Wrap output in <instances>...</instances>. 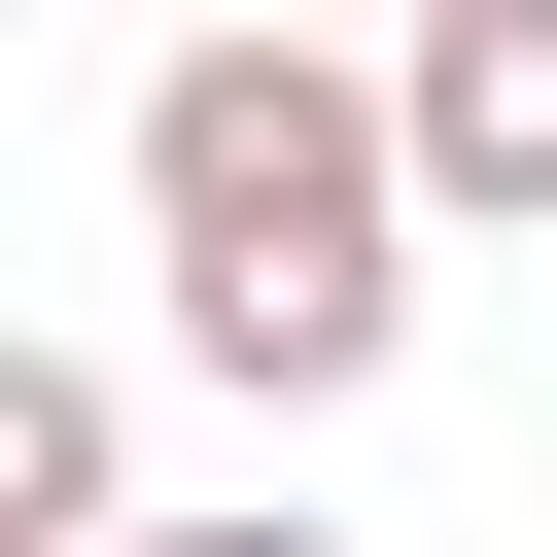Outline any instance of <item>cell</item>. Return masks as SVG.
Here are the masks:
<instances>
[{
	"instance_id": "obj_1",
	"label": "cell",
	"mask_w": 557,
	"mask_h": 557,
	"mask_svg": "<svg viewBox=\"0 0 557 557\" xmlns=\"http://www.w3.org/2000/svg\"><path fill=\"white\" fill-rule=\"evenodd\" d=\"M139 278L244 418H348L418 348V174H383V70L348 35H174L139 70Z\"/></svg>"
},
{
	"instance_id": "obj_2",
	"label": "cell",
	"mask_w": 557,
	"mask_h": 557,
	"mask_svg": "<svg viewBox=\"0 0 557 557\" xmlns=\"http://www.w3.org/2000/svg\"><path fill=\"white\" fill-rule=\"evenodd\" d=\"M383 174H418V244H557V0H418Z\"/></svg>"
},
{
	"instance_id": "obj_3",
	"label": "cell",
	"mask_w": 557,
	"mask_h": 557,
	"mask_svg": "<svg viewBox=\"0 0 557 557\" xmlns=\"http://www.w3.org/2000/svg\"><path fill=\"white\" fill-rule=\"evenodd\" d=\"M0 557H139V383L0 313Z\"/></svg>"
},
{
	"instance_id": "obj_4",
	"label": "cell",
	"mask_w": 557,
	"mask_h": 557,
	"mask_svg": "<svg viewBox=\"0 0 557 557\" xmlns=\"http://www.w3.org/2000/svg\"><path fill=\"white\" fill-rule=\"evenodd\" d=\"M139 557H348V522H278V487H244V522H174V487H139Z\"/></svg>"
}]
</instances>
